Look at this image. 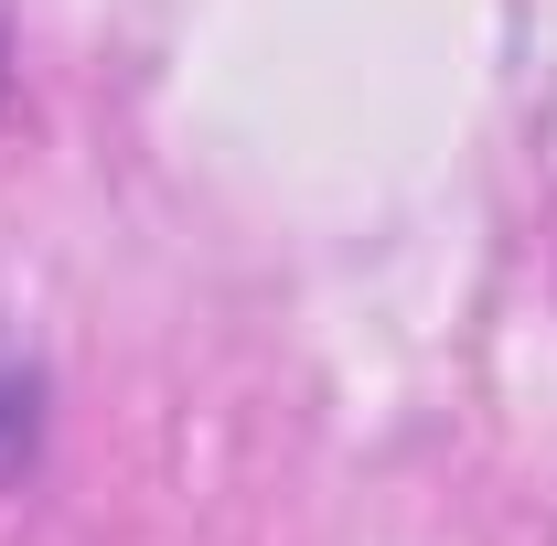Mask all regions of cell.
<instances>
[{"label": "cell", "instance_id": "6da1fadb", "mask_svg": "<svg viewBox=\"0 0 557 546\" xmlns=\"http://www.w3.org/2000/svg\"><path fill=\"white\" fill-rule=\"evenodd\" d=\"M44 418H54V375H44V353L0 322V493L44 461Z\"/></svg>", "mask_w": 557, "mask_h": 546}, {"label": "cell", "instance_id": "7a4b0ae2", "mask_svg": "<svg viewBox=\"0 0 557 546\" xmlns=\"http://www.w3.org/2000/svg\"><path fill=\"white\" fill-rule=\"evenodd\" d=\"M0 86H11V44H0Z\"/></svg>", "mask_w": 557, "mask_h": 546}]
</instances>
